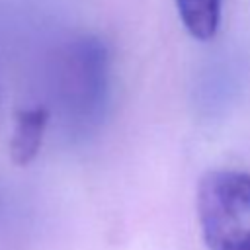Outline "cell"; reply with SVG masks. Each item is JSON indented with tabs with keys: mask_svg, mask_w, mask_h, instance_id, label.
<instances>
[{
	"mask_svg": "<svg viewBox=\"0 0 250 250\" xmlns=\"http://www.w3.org/2000/svg\"><path fill=\"white\" fill-rule=\"evenodd\" d=\"M197 217L209 250H250V174L207 172L197 188Z\"/></svg>",
	"mask_w": 250,
	"mask_h": 250,
	"instance_id": "cell-1",
	"label": "cell"
},
{
	"mask_svg": "<svg viewBox=\"0 0 250 250\" xmlns=\"http://www.w3.org/2000/svg\"><path fill=\"white\" fill-rule=\"evenodd\" d=\"M176 8L191 37L207 41L217 33L221 21V0H176Z\"/></svg>",
	"mask_w": 250,
	"mask_h": 250,
	"instance_id": "cell-4",
	"label": "cell"
},
{
	"mask_svg": "<svg viewBox=\"0 0 250 250\" xmlns=\"http://www.w3.org/2000/svg\"><path fill=\"white\" fill-rule=\"evenodd\" d=\"M49 109L43 105L25 107L16 113L14 133L10 141V156L18 166H25L37 156L45 137Z\"/></svg>",
	"mask_w": 250,
	"mask_h": 250,
	"instance_id": "cell-3",
	"label": "cell"
},
{
	"mask_svg": "<svg viewBox=\"0 0 250 250\" xmlns=\"http://www.w3.org/2000/svg\"><path fill=\"white\" fill-rule=\"evenodd\" d=\"M62 92L66 105H76L86 121L98 119L105 104L107 90V55L104 45L94 39L74 43L62 59Z\"/></svg>",
	"mask_w": 250,
	"mask_h": 250,
	"instance_id": "cell-2",
	"label": "cell"
}]
</instances>
